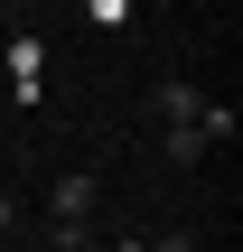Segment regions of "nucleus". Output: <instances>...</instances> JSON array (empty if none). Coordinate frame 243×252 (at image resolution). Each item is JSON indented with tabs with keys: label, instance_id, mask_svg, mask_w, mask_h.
Masks as SVG:
<instances>
[{
	"label": "nucleus",
	"instance_id": "1",
	"mask_svg": "<svg viewBox=\"0 0 243 252\" xmlns=\"http://www.w3.org/2000/svg\"><path fill=\"white\" fill-rule=\"evenodd\" d=\"M47 206H56V234H84V215H94V178L75 168V178H56L47 187Z\"/></svg>",
	"mask_w": 243,
	"mask_h": 252
},
{
	"label": "nucleus",
	"instance_id": "2",
	"mask_svg": "<svg viewBox=\"0 0 243 252\" xmlns=\"http://www.w3.org/2000/svg\"><path fill=\"white\" fill-rule=\"evenodd\" d=\"M197 112H206V94H197V84H178V75H169V84H159V122H197Z\"/></svg>",
	"mask_w": 243,
	"mask_h": 252
},
{
	"label": "nucleus",
	"instance_id": "3",
	"mask_svg": "<svg viewBox=\"0 0 243 252\" xmlns=\"http://www.w3.org/2000/svg\"><path fill=\"white\" fill-rule=\"evenodd\" d=\"M159 150H169V159H178V168H197V159H206V150H215V140H206V131H197V122H169V140H159Z\"/></svg>",
	"mask_w": 243,
	"mask_h": 252
},
{
	"label": "nucleus",
	"instance_id": "4",
	"mask_svg": "<svg viewBox=\"0 0 243 252\" xmlns=\"http://www.w3.org/2000/svg\"><path fill=\"white\" fill-rule=\"evenodd\" d=\"M150 252H206V243H197V234H169V243H150Z\"/></svg>",
	"mask_w": 243,
	"mask_h": 252
},
{
	"label": "nucleus",
	"instance_id": "5",
	"mask_svg": "<svg viewBox=\"0 0 243 252\" xmlns=\"http://www.w3.org/2000/svg\"><path fill=\"white\" fill-rule=\"evenodd\" d=\"M9 224H19V206H9V196H0V234H9Z\"/></svg>",
	"mask_w": 243,
	"mask_h": 252
},
{
	"label": "nucleus",
	"instance_id": "6",
	"mask_svg": "<svg viewBox=\"0 0 243 252\" xmlns=\"http://www.w3.org/2000/svg\"><path fill=\"white\" fill-rule=\"evenodd\" d=\"M66 252H112V243H66Z\"/></svg>",
	"mask_w": 243,
	"mask_h": 252
},
{
	"label": "nucleus",
	"instance_id": "7",
	"mask_svg": "<svg viewBox=\"0 0 243 252\" xmlns=\"http://www.w3.org/2000/svg\"><path fill=\"white\" fill-rule=\"evenodd\" d=\"M112 252H150V243H112Z\"/></svg>",
	"mask_w": 243,
	"mask_h": 252
}]
</instances>
